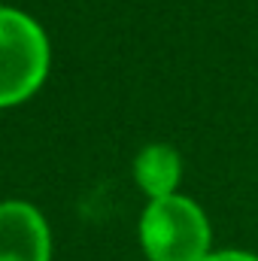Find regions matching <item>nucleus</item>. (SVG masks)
I'll return each mask as SVG.
<instances>
[{
	"label": "nucleus",
	"instance_id": "f03ea898",
	"mask_svg": "<svg viewBox=\"0 0 258 261\" xmlns=\"http://www.w3.org/2000/svg\"><path fill=\"white\" fill-rule=\"evenodd\" d=\"M49 73V40L43 28L9 6H0V107L28 100Z\"/></svg>",
	"mask_w": 258,
	"mask_h": 261
},
{
	"label": "nucleus",
	"instance_id": "39448f33",
	"mask_svg": "<svg viewBox=\"0 0 258 261\" xmlns=\"http://www.w3.org/2000/svg\"><path fill=\"white\" fill-rule=\"evenodd\" d=\"M203 261H258L249 252H210Z\"/></svg>",
	"mask_w": 258,
	"mask_h": 261
},
{
	"label": "nucleus",
	"instance_id": "20e7f679",
	"mask_svg": "<svg viewBox=\"0 0 258 261\" xmlns=\"http://www.w3.org/2000/svg\"><path fill=\"white\" fill-rule=\"evenodd\" d=\"M179 176H183V158L176 149H170L164 143H152V146L140 149V155L134 158V179L152 200L176 195Z\"/></svg>",
	"mask_w": 258,
	"mask_h": 261
},
{
	"label": "nucleus",
	"instance_id": "f257e3e1",
	"mask_svg": "<svg viewBox=\"0 0 258 261\" xmlns=\"http://www.w3.org/2000/svg\"><path fill=\"white\" fill-rule=\"evenodd\" d=\"M140 240L152 261H203L210 255V222L189 197H155L140 219Z\"/></svg>",
	"mask_w": 258,
	"mask_h": 261
},
{
	"label": "nucleus",
	"instance_id": "7ed1b4c3",
	"mask_svg": "<svg viewBox=\"0 0 258 261\" xmlns=\"http://www.w3.org/2000/svg\"><path fill=\"white\" fill-rule=\"evenodd\" d=\"M52 237L37 206L24 200L0 203V261H49Z\"/></svg>",
	"mask_w": 258,
	"mask_h": 261
}]
</instances>
